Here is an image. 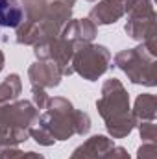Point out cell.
Segmentation results:
<instances>
[{
	"mask_svg": "<svg viewBox=\"0 0 157 159\" xmlns=\"http://www.w3.org/2000/svg\"><path fill=\"white\" fill-rule=\"evenodd\" d=\"M22 20V9L15 0H0V26L15 28Z\"/></svg>",
	"mask_w": 157,
	"mask_h": 159,
	"instance_id": "1",
	"label": "cell"
}]
</instances>
